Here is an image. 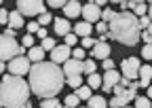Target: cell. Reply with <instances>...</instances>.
I'll use <instances>...</instances> for the list:
<instances>
[{"mask_svg": "<svg viewBox=\"0 0 152 108\" xmlns=\"http://www.w3.org/2000/svg\"><path fill=\"white\" fill-rule=\"evenodd\" d=\"M28 85H30V91L34 96H38L40 100L45 98H57V93L61 91V87L66 83V76L61 68L53 64V62H36L30 66L28 72Z\"/></svg>", "mask_w": 152, "mask_h": 108, "instance_id": "obj_1", "label": "cell"}, {"mask_svg": "<svg viewBox=\"0 0 152 108\" xmlns=\"http://www.w3.org/2000/svg\"><path fill=\"white\" fill-rule=\"evenodd\" d=\"M30 85L23 76L7 74L0 79V106L2 108H23L30 102Z\"/></svg>", "mask_w": 152, "mask_h": 108, "instance_id": "obj_2", "label": "cell"}, {"mask_svg": "<svg viewBox=\"0 0 152 108\" xmlns=\"http://www.w3.org/2000/svg\"><path fill=\"white\" fill-rule=\"evenodd\" d=\"M110 36L114 40H118L121 45L127 47H135L140 43V26H137V17L131 11L116 13L114 19L110 21Z\"/></svg>", "mask_w": 152, "mask_h": 108, "instance_id": "obj_3", "label": "cell"}, {"mask_svg": "<svg viewBox=\"0 0 152 108\" xmlns=\"http://www.w3.org/2000/svg\"><path fill=\"white\" fill-rule=\"evenodd\" d=\"M17 11L23 17H34L47 13V4L42 0H17Z\"/></svg>", "mask_w": 152, "mask_h": 108, "instance_id": "obj_4", "label": "cell"}, {"mask_svg": "<svg viewBox=\"0 0 152 108\" xmlns=\"http://www.w3.org/2000/svg\"><path fill=\"white\" fill-rule=\"evenodd\" d=\"M17 51H19L17 40L0 34V62H11L13 57H17Z\"/></svg>", "mask_w": 152, "mask_h": 108, "instance_id": "obj_5", "label": "cell"}, {"mask_svg": "<svg viewBox=\"0 0 152 108\" xmlns=\"http://www.w3.org/2000/svg\"><path fill=\"white\" fill-rule=\"evenodd\" d=\"M30 66H32V62L26 55H17V57H13L9 62V72L15 74V76H23V74L30 72Z\"/></svg>", "mask_w": 152, "mask_h": 108, "instance_id": "obj_6", "label": "cell"}, {"mask_svg": "<svg viewBox=\"0 0 152 108\" xmlns=\"http://www.w3.org/2000/svg\"><path fill=\"white\" fill-rule=\"evenodd\" d=\"M135 96H137V89H131V87H127V89H123L121 93H116L112 100H110V108H123V106H127L129 102H133L135 100Z\"/></svg>", "mask_w": 152, "mask_h": 108, "instance_id": "obj_7", "label": "cell"}, {"mask_svg": "<svg viewBox=\"0 0 152 108\" xmlns=\"http://www.w3.org/2000/svg\"><path fill=\"white\" fill-rule=\"evenodd\" d=\"M140 68H142V64H140L137 57H127V60H123V74L121 76H125L129 81H135Z\"/></svg>", "mask_w": 152, "mask_h": 108, "instance_id": "obj_8", "label": "cell"}, {"mask_svg": "<svg viewBox=\"0 0 152 108\" xmlns=\"http://www.w3.org/2000/svg\"><path fill=\"white\" fill-rule=\"evenodd\" d=\"M80 15H83V19L85 21H89V24H93V21H99V15H102V9L93 2V0H89L87 4H83V9H80Z\"/></svg>", "mask_w": 152, "mask_h": 108, "instance_id": "obj_9", "label": "cell"}, {"mask_svg": "<svg viewBox=\"0 0 152 108\" xmlns=\"http://www.w3.org/2000/svg\"><path fill=\"white\" fill-rule=\"evenodd\" d=\"M61 66H64L61 72H64V76H66V79H70V76H80V74H83V62H80V60L70 57V60L64 62Z\"/></svg>", "mask_w": 152, "mask_h": 108, "instance_id": "obj_10", "label": "cell"}, {"mask_svg": "<svg viewBox=\"0 0 152 108\" xmlns=\"http://www.w3.org/2000/svg\"><path fill=\"white\" fill-rule=\"evenodd\" d=\"M70 60V47L68 45H59V47H53L51 49V62L53 64H57V66H59V64H64V62H68Z\"/></svg>", "mask_w": 152, "mask_h": 108, "instance_id": "obj_11", "label": "cell"}, {"mask_svg": "<svg viewBox=\"0 0 152 108\" xmlns=\"http://www.w3.org/2000/svg\"><path fill=\"white\" fill-rule=\"evenodd\" d=\"M118 81H121V72H116V70H106L104 76H102V87H99V89H104V91H110V89L116 85Z\"/></svg>", "mask_w": 152, "mask_h": 108, "instance_id": "obj_12", "label": "cell"}, {"mask_svg": "<svg viewBox=\"0 0 152 108\" xmlns=\"http://www.w3.org/2000/svg\"><path fill=\"white\" fill-rule=\"evenodd\" d=\"M91 49H93V51H91V55H93L91 60H106V57H110V53H112L110 45L104 43V40H97Z\"/></svg>", "mask_w": 152, "mask_h": 108, "instance_id": "obj_13", "label": "cell"}, {"mask_svg": "<svg viewBox=\"0 0 152 108\" xmlns=\"http://www.w3.org/2000/svg\"><path fill=\"white\" fill-rule=\"evenodd\" d=\"M80 9H83V4L78 2V0H68V2L64 4V15H66V19H76V17L80 15Z\"/></svg>", "mask_w": 152, "mask_h": 108, "instance_id": "obj_14", "label": "cell"}, {"mask_svg": "<svg viewBox=\"0 0 152 108\" xmlns=\"http://www.w3.org/2000/svg\"><path fill=\"white\" fill-rule=\"evenodd\" d=\"M9 28H13V30H19V28H23L26 26V19H23V15L19 13V11H11L9 13V24H7Z\"/></svg>", "mask_w": 152, "mask_h": 108, "instance_id": "obj_15", "label": "cell"}, {"mask_svg": "<svg viewBox=\"0 0 152 108\" xmlns=\"http://www.w3.org/2000/svg\"><path fill=\"white\" fill-rule=\"evenodd\" d=\"M53 21H55V34L57 36H66L72 30V26H70V21L66 19V17H61V19L57 17V19H53Z\"/></svg>", "mask_w": 152, "mask_h": 108, "instance_id": "obj_16", "label": "cell"}, {"mask_svg": "<svg viewBox=\"0 0 152 108\" xmlns=\"http://www.w3.org/2000/svg\"><path fill=\"white\" fill-rule=\"evenodd\" d=\"M32 64H36V62H42V57H45V49L42 47H30V51H28V55H26Z\"/></svg>", "mask_w": 152, "mask_h": 108, "instance_id": "obj_17", "label": "cell"}, {"mask_svg": "<svg viewBox=\"0 0 152 108\" xmlns=\"http://www.w3.org/2000/svg\"><path fill=\"white\" fill-rule=\"evenodd\" d=\"M137 76H140V83H137V85L148 89V85H150V76H152V68H150V66H144V68H140Z\"/></svg>", "mask_w": 152, "mask_h": 108, "instance_id": "obj_18", "label": "cell"}, {"mask_svg": "<svg viewBox=\"0 0 152 108\" xmlns=\"http://www.w3.org/2000/svg\"><path fill=\"white\" fill-rule=\"evenodd\" d=\"M91 24L89 21H78V24H76L74 26V34L76 36H80V38H85V36H91Z\"/></svg>", "mask_w": 152, "mask_h": 108, "instance_id": "obj_19", "label": "cell"}, {"mask_svg": "<svg viewBox=\"0 0 152 108\" xmlns=\"http://www.w3.org/2000/svg\"><path fill=\"white\" fill-rule=\"evenodd\" d=\"M87 102H89L87 108H108V102H106L102 96H91Z\"/></svg>", "mask_w": 152, "mask_h": 108, "instance_id": "obj_20", "label": "cell"}, {"mask_svg": "<svg viewBox=\"0 0 152 108\" xmlns=\"http://www.w3.org/2000/svg\"><path fill=\"white\" fill-rule=\"evenodd\" d=\"M91 96H93V91H91V87H89V85L76 87V98H78V100H89Z\"/></svg>", "mask_w": 152, "mask_h": 108, "instance_id": "obj_21", "label": "cell"}, {"mask_svg": "<svg viewBox=\"0 0 152 108\" xmlns=\"http://www.w3.org/2000/svg\"><path fill=\"white\" fill-rule=\"evenodd\" d=\"M87 85H89L91 89H99V87H102V76L93 72V74H89V81H87Z\"/></svg>", "mask_w": 152, "mask_h": 108, "instance_id": "obj_22", "label": "cell"}, {"mask_svg": "<svg viewBox=\"0 0 152 108\" xmlns=\"http://www.w3.org/2000/svg\"><path fill=\"white\" fill-rule=\"evenodd\" d=\"M114 15H116V13H114V11H112V9L108 7V9H104V11H102V15H99V19H102L104 24H110V21L114 19Z\"/></svg>", "mask_w": 152, "mask_h": 108, "instance_id": "obj_23", "label": "cell"}, {"mask_svg": "<svg viewBox=\"0 0 152 108\" xmlns=\"http://www.w3.org/2000/svg\"><path fill=\"white\" fill-rule=\"evenodd\" d=\"M95 68H97V66H95L93 60H83V72H87V74H93Z\"/></svg>", "mask_w": 152, "mask_h": 108, "instance_id": "obj_24", "label": "cell"}, {"mask_svg": "<svg viewBox=\"0 0 152 108\" xmlns=\"http://www.w3.org/2000/svg\"><path fill=\"white\" fill-rule=\"evenodd\" d=\"M78 104H80V100L76 98V93H70V96L66 98V102H64V106H68V108H76Z\"/></svg>", "mask_w": 152, "mask_h": 108, "instance_id": "obj_25", "label": "cell"}, {"mask_svg": "<svg viewBox=\"0 0 152 108\" xmlns=\"http://www.w3.org/2000/svg\"><path fill=\"white\" fill-rule=\"evenodd\" d=\"M135 108H150V98H142V96H135Z\"/></svg>", "mask_w": 152, "mask_h": 108, "instance_id": "obj_26", "label": "cell"}, {"mask_svg": "<svg viewBox=\"0 0 152 108\" xmlns=\"http://www.w3.org/2000/svg\"><path fill=\"white\" fill-rule=\"evenodd\" d=\"M40 106H42V108H57V106H59V102H57L55 98H45V100H40Z\"/></svg>", "mask_w": 152, "mask_h": 108, "instance_id": "obj_27", "label": "cell"}, {"mask_svg": "<svg viewBox=\"0 0 152 108\" xmlns=\"http://www.w3.org/2000/svg\"><path fill=\"white\" fill-rule=\"evenodd\" d=\"M133 15H135V17H137V15H140V17H142V15H148V7H146L144 2L135 4V7H133Z\"/></svg>", "mask_w": 152, "mask_h": 108, "instance_id": "obj_28", "label": "cell"}, {"mask_svg": "<svg viewBox=\"0 0 152 108\" xmlns=\"http://www.w3.org/2000/svg\"><path fill=\"white\" fill-rule=\"evenodd\" d=\"M137 26H140V30L144 28V30H150V15H142L140 19H137Z\"/></svg>", "mask_w": 152, "mask_h": 108, "instance_id": "obj_29", "label": "cell"}, {"mask_svg": "<svg viewBox=\"0 0 152 108\" xmlns=\"http://www.w3.org/2000/svg\"><path fill=\"white\" fill-rule=\"evenodd\" d=\"M66 83H68L72 89H76V87L83 85V76H70V79H66Z\"/></svg>", "mask_w": 152, "mask_h": 108, "instance_id": "obj_30", "label": "cell"}, {"mask_svg": "<svg viewBox=\"0 0 152 108\" xmlns=\"http://www.w3.org/2000/svg\"><path fill=\"white\" fill-rule=\"evenodd\" d=\"M21 47H26V49L34 47V36H32V34H26L23 38H21Z\"/></svg>", "mask_w": 152, "mask_h": 108, "instance_id": "obj_31", "label": "cell"}, {"mask_svg": "<svg viewBox=\"0 0 152 108\" xmlns=\"http://www.w3.org/2000/svg\"><path fill=\"white\" fill-rule=\"evenodd\" d=\"M45 51H51L53 47H55V38H49V36H47V38H42V45H40Z\"/></svg>", "mask_w": 152, "mask_h": 108, "instance_id": "obj_32", "label": "cell"}, {"mask_svg": "<svg viewBox=\"0 0 152 108\" xmlns=\"http://www.w3.org/2000/svg\"><path fill=\"white\" fill-rule=\"evenodd\" d=\"M70 55L74 57V60H85V55H87V53H85V49H74V51H70Z\"/></svg>", "mask_w": 152, "mask_h": 108, "instance_id": "obj_33", "label": "cell"}, {"mask_svg": "<svg viewBox=\"0 0 152 108\" xmlns=\"http://www.w3.org/2000/svg\"><path fill=\"white\" fill-rule=\"evenodd\" d=\"M51 21H53L51 13H42V15H40V19H38V26H47V24H51Z\"/></svg>", "mask_w": 152, "mask_h": 108, "instance_id": "obj_34", "label": "cell"}, {"mask_svg": "<svg viewBox=\"0 0 152 108\" xmlns=\"http://www.w3.org/2000/svg\"><path fill=\"white\" fill-rule=\"evenodd\" d=\"M68 2V0H47V7H53V9H64V4Z\"/></svg>", "mask_w": 152, "mask_h": 108, "instance_id": "obj_35", "label": "cell"}, {"mask_svg": "<svg viewBox=\"0 0 152 108\" xmlns=\"http://www.w3.org/2000/svg\"><path fill=\"white\" fill-rule=\"evenodd\" d=\"M7 24H9V11L0 9V26H7Z\"/></svg>", "mask_w": 152, "mask_h": 108, "instance_id": "obj_36", "label": "cell"}, {"mask_svg": "<svg viewBox=\"0 0 152 108\" xmlns=\"http://www.w3.org/2000/svg\"><path fill=\"white\" fill-rule=\"evenodd\" d=\"M66 45H68V47H74V45H76V34H74V32H68V34H66Z\"/></svg>", "mask_w": 152, "mask_h": 108, "instance_id": "obj_37", "label": "cell"}, {"mask_svg": "<svg viewBox=\"0 0 152 108\" xmlns=\"http://www.w3.org/2000/svg\"><path fill=\"white\" fill-rule=\"evenodd\" d=\"M102 66H104V70H114V62H112L110 57L102 60Z\"/></svg>", "mask_w": 152, "mask_h": 108, "instance_id": "obj_38", "label": "cell"}, {"mask_svg": "<svg viewBox=\"0 0 152 108\" xmlns=\"http://www.w3.org/2000/svg\"><path fill=\"white\" fill-rule=\"evenodd\" d=\"M118 4H121V9H123V11H131L133 7H135V4H133V2H129V0H121V2H118Z\"/></svg>", "mask_w": 152, "mask_h": 108, "instance_id": "obj_39", "label": "cell"}, {"mask_svg": "<svg viewBox=\"0 0 152 108\" xmlns=\"http://www.w3.org/2000/svg\"><path fill=\"white\" fill-rule=\"evenodd\" d=\"M95 43H97V40H93V38H89V36H85V38H83V47L85 49H91Z\"/></svg>", "mask_w": 152, "mask_h": 108, "instance_id": "obj_40", "label": "cell"}, {"mask_svg": "<svg viewBox=\"0 0 152 108\" xmlns=\"http://www.w3.org/2000/svg\"><path fill=\"white\" fill-rule=\"evenodd\" d=\"M142 55H144V60H150V57H152V47H150V45H146V47H144Z\"/></svg>", "mask_w": 152, "mask_h": 108, "instance_id": "obj_41", "label": "cell"}, {"mask_svg": "<svg viewBox=\"0 0 152 108\" xmlns=\"http://www.w3.org/2000/svg\"><path fill=\"white\" fill-rule=\"evenodd\" d=\"M95 28H97L99 34H106V32H108V24H104V21H97V26H95Z\"/></svg>", "mask_w": 152, "mask_h": 108, "instance_id": "obj_42", "label": "cell"}, {"mask_svg": "<svg viewBox=\"0 0 152 108\" xmlns=\"http://www.w3.org/2000/svg\"><path fill=\"white\" fill-rule=\"evenodd\" d=\"M38 28H40V26H38V21H30V24H28V32H30V34H34Z\"/></svg>", "mask_w": 152, "mask_h": 108, "instance_id": "obj_43", "label": "cell"}, {"mask_svg": "<svg viewBox=\"0 0 152 108\" xmlns=\"http://www.w3.org/2000/svg\"><path fill=\"white\" fill-rule=\"evenodd\" d=\"M36 34H38V38H47V28H45V26H40V28L36 30Z\"/></svg>", "mask_w": 152, "mask_h": 108, "instance_id": "obj_44", "label": "cell"}, {"mask_svg": "<svg viewBox=\"0 0 152 108\" xmlns=\"http://www.w3.org/2000/svg\"><path fill=\"white\" fill-rule=\"evenodd\" d=\"M150 40H152V34H150V30H146V32H144V43L150 45Z\"/></svg>", "mask_w": 152, "mask_h": 108, "instance_id": "obj_45", "label": "cell"}, {"mask_svg": "<svg viewBox=\"0 0 152 108\" xmlns=\"http://www.w3.org/2000/svg\"><path fill=\"white\" fill-rule=\"evenodd\" d=\"M15 32H17V30H13V28H7L4 36H9V38H15Z\"/></svg>", "mask_w": 152, "mask_h": 108, "instance_id": "obj_46", "label": "cell"}, {"mask_svg": "<svg viewBox=\"0 0 152 108\" xmlns=\"http://www.w3.org/2000/svg\"><path fill=\"white\" fill-rule=\"evenodd\" d=\"M93 2L97 4V7H102V4H108V0H93Z\"/></svg>", "mask_w": 152, "mask_h": 108, "instance_id": "obj_47", "label": "cell"}, {"mask_svg": "<svg viewBox=\"0 0 152 108\" xmlns=\"http://www.w3.org/2000/svg\"><path fill=\"white\" fill-rule=\"evenodd\" d=\"M129 2H133V4H140V2H148V0H129Z\"/></svg>", "mask_w": 152, "mask_h": 108, "instance_id": "obj_48", "label": "cell"}, {"mask_svg": "<svg viewBox=\"0 0 152 108\" xmlns=\"http://www.w3.org/2000/svg\"><path fill=\"white\" fill-rule=\"evenodd\" d=\"M0 72H4V62H0Z\"/></svg>", "mask_w": 152, "mask_h": 108, "instance_id": "obj_49", "label": "cell"}, {"mask_svg": "<svg viewBox=\"0 0 152 108\" xmlns=\"http://www.w3.org/2000/svg\"><path fill=\"white\" fill-rule=\"evenodd\" d=\"M108 2H112V4H118V2H121V0H108Z\"/></svg>", "mask_w": 152, "mask_h": 108, "instance_id": "obj_50", "label": "cell"}, {"mask_svg": "<svg viewBox=\"0 0 152 108\" xmlns=\"http://www.w3.org/2000/svg\"><path fill=\"white\" fill-rule=\"evenodd\" d=\"M123 108H133V106H129V104H127V106H123Z\"/></svg>", "mask_w": 152, "mask_h": 108, "instance_id": "obj_51", "label": "cell"}, {"mask_svg": "<svg viewBox=\"0 0 152 108\" xmlns=\"http://www.w3.org/2000/svg\"><path fill=\"white\" fill-rule=\"evenodd\" d=\"M57 108H68V106H57Z\"/></svg>", "mask_w": 152, "mask_h": 108, "instance_id": "obj_52", "label": "cell"}, {"mask_svg": "<svg viewBox=\"0 0 152 108\" xmlns=\"http://www.w3.org/2000/svg\"><path fill=\"white\" fill-rule=\"evenodd\" d=\"M0 4H2V0H0Z\"/></svg>", "mask_w": 152, "mask_h": 108, "instance_id": "obj_53", "label": "cell"}, {"mask_svg": "<svg viewBox=\"0 0 152 108\" xmlns=\"http://www.w3.org/2000/svg\"><path fill=\"white\" fill-rule=\"evenodd\" d=\"M83 108H87V106H83Z\"/></svg>", "mask_w": 152, "mask_h": 108, "instance_id": "obj_54", "label": "cell"}, {"mask_svg": "<svg viewBox=\"0 0 152 108\" xmlns=\"http://www.w3.org/2000/svg\"><path fill=\"white\" fill-rule=\"evenodd\" d=\"M0 108H2V106H0Z\"/></svg>", "mask_w": 152, "mask_h": 108, "instance_id": "obj_55", "label": "cell"}]
</instances>
